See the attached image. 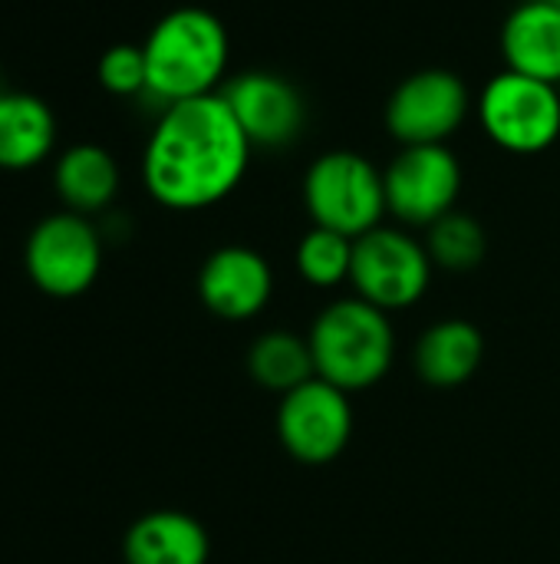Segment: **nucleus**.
I'll use <instances>...</instances> for the list:
<instances>
[{
  "label": "nucleus",
  "mask_w": 560,
  "mask_h": 564,
  "mask_svg": "<svg viewBox=\"0 0 560 564\" xmlns=\"http://www.w3.org/2000/svg\"><path fill=\"white\" fill-rule=\"evenodd\" d=\"M251 152L221 93L185 99L158 112L142 149V185L162 208L201 212L244 182Z\"/></svg>",
  "instance_id": "f257e3e1"
},
{
  "label": "nucleus",
  "mask_w": 560,
  "mask_h": 564,
  "mask_svg": "<svg viewBox=\"0 0 560 564\" xmlns=\"http://www.w3.org/2000/svg\"><path fill=\"white\" fill-rule=\"evenodd\" d=\"M145 66L149 89L142 99H152L155 109H168L185 99L221 93L231 40L224 23L205 7L168 10L145 36Z\"/></svg>",
  "instance_id": "f03ea898"
},
{
  "label": "nucleus",
  "mask_w": 560,
  "mask_h": 564,
  "mask_svg": "<svg viewBox=\"0 0 560 564\" xmlns=\"http://www.w3.org/2000/svg\"><path fill=\"white\" fill-rule=\"evenodd\" d=\"M310 350L317 377L356 393L380 383L396 354L389 314L363 297H343L327 304L310 327Z\"/></svg>",
  "instance_id": "7ed1b4c3"
},
{
  "label": "nucleus",
  "mask_w": 560,
  "mask_h": 564,
  "mask_svg": "<svg viewBox=\"0 0 560 564\" xmlns=\"http://www.w3.org/2000/svg\"><path fill=\"white\" fill-rule=\"evenodd\" d=\"M304 205L314 225L353 241L380 228L389 215L383 172L353 149H333L310 162L304 175Z\"/></svg>",
  "instance_id": "20e7f679"
},
{
  "label": "nucleus",
  "mask_w": 560,
  "mask_h": 564,
  "mask_svg": "<svg viewBox=\"0 0 560 564\" xmlns=\"http://www.w3.org/2000/svg\"><path fill=\"white\" fill-rule=\"evenodd\" d=\"M479 122L498 149L538 155L560 139V86L502 69L479 93Z\"/></svg>",
  "instance_id": "39448f33"
},
{
  "label": "nucleus",
  "mask_w": 560,
  "mask_h": 564,
  "mask_svg": "<svg viewBox=\"0 0 560 564\" xmlns=\"http://www.w3.org/2000/svg\"><path fill=\"white\" fill-rule=\"evenodd\" d=\"M102 228L92 225V218L63 208L33 225L23 248V264L33 288L69 301L96 284L102 271Z\"/></svg>",
  "instance_id": "423d86ee"
},
{
  "label": "nucleus",
  "mask_w": 560,
  "mask_h": 564,
  "mask_svg": "<svg viewBox=\"0 0 560 564\" xmlns=\"http://www.w3.org/2000/svg\"><path fill=\"white\" fill-rule=\"evenodd\" d=\"M432 268L426 241L413 238L406 228L380 225L353 241L350 281L356 297L389 314L413 307L429 291Z\"/></svg>",
  "instance_id": "0eeeda50"
},
{
  "label": "nucleus",
  "mask_w": 560,
  "mask_h": 564,
  "mask_svg": "<svg viewBox=\"0 0 560 564\" xmlns=\"http://www.w3.org/2000/svg\"><path fill=\"white\" fill-rule=\"evenodd\" d=\"M472 93L452 69H419L386 99V132L399 145H446L469 119Z\"/></svg>",
  "instance_id": "6e6552de"
},
{
  "label": "nucleus",
  "mask_w": 560,
  "mask_h": 564,
  "mask_svg": "<svg viewBox=\"0 0 560 564\" xmlns=\"http://www.w3.org/2000/svg\"><path fill=\"white\" fill-rule=\"evenodd\" d=\"M462 182V162L449 145H403L383 169L386 208L406 228H429L455 212Z\"/></svg>",
  "instance_id": "1a4fd4ad"
},
{
  "label": "nucleus",
  "mask_w": 560,
  "mask_h": 564,
  "mask_svg": "<svg viewBox=\"0 0 560 564\" xmlns=\"http://www.w3.org/2000/svg\"><path fill=\"white\" fill-rule=\"evenodd\" d=\"M277 436L304 466L333 463L353 436L350 393L320 377L290 390L277 410Z\"/></svg>",
  "instance_id": "9d476101"
},
{
  "label": "nucleus",
  "mask_w": 560,
  "mask_h": 564,
  "mask_svg": "<svg viewBox=\"0 0 560 564\" xmlns=\"http://www.w3.org/2000/svg\"><path fill=\"white\" fill-rule=\"evenodd\" d=\"M221 96L241 122L251 145L284 149L300 139L307 122V102L300 89L271 69H244L221 86Z\"/></svg>",
  "instance_id": "9b49d317"
},
{
  "label": "nucleus",
  "mask_w": 560,
  "mask_h": 564,
  "mask_svg": "<svg viewBox=\"0 0 560 564\" xmlns=\"http://www.w3.org/2000/svg\"><path fill=\"white\" fill-rule=\"evenodd\" d=\"M274 294V271L267 258L244 245L218 248L198 271V297L221 321L257 317Z\"/></svg>",
  "instance_id": "f8f14e48"
},
{
  "label": "nucleus",
  "mask_w": 560,
  "mask_h": 564,
  "mask_svg": "<svg viewBox=\"0 0 560 564\" xmlns=\"http://www.w3.org/2000/svg\"><path fill=\"white\" fill-rule=\"evenodd\" d=\"M505 69L560 86V3L525 0L502 26Z\"/></svg>",
  "instance_id": "ddd939ff"
},
{
  "label": "nucleus",
  "mask_w": 560,
  "mask_h": 564,
  "mask_svg": "<svg viewBox=\"0 0 560 564\" xmlns=\"http://www.w3.org/2000/svg\"><path fill=\"white\" fill-rule=\"evenodd\" d=\"M122 555L125 564H208L211 542L195 516L158 509L129 525Z\"/></svg>",
  "instance_id": "4468645a"
},
{
  "label": "nucleus",
  "mask_w": 560,
  "mask_h": 564,
  "mask_svg": "<svg viewBox=\"0 0 560 564\" xmlns=\"http://www.w3.org/2000/svg\"><path fill=\"white\" fill-rule=\"evenodd\" d=\"M119 185H122V172H119L116 155L96 142H76L63 149L53 165L56 198L63 202L66 212H76L86 218L102 215L116 202Z\"/></svg>",
  "instance_id": "2eb2a0df"
},
{
  "label": "nucleus",
  "mask_w": 560,
  "mask_h": 564,
  "mask_svg": "<svg viewBox=\"0 0 560 564\" xmlns=\"http://www.w3.org/2000/svg\"><path fill=\"white\" fill-rule=\"evenodd\" d=\"M56 116L53 109L23 89H0V169L26 172L53 155Z\"/></svg>",
  "instance_id": "dca6fc26"
},
{
  "label": "nucleus",
  "mask_w": 560,
  "mask_h": 564,
  "mask_svg": "<svg viewBox=\"0 0 560 564\" xmlns=\"http://www.w3.org/2000/svg\"><path fill=\"white\" fill-rule=\"evenodd\" d=\"M485 357V337L472 321L449 317L432 324L416 344V373L439 390L462 387L475 377Z\"/></svg>",
  "instance_id": "f3484780"
},
{
  "label": "nucleus",
  "mask_w": 560,
  "mask_h": 564,
  "mask_svg": "<svg viewBox=\"0 0 560 564\" xmlns=\"http://www.w3.org/2000/svg\"><path fill=\"white\" fill-rule=\"evenodd\" d=\"M248 370L257 387L287 397L290 390L310 383L317 377L314 350L307 337H294L287 330L261 334L248 350Z\"/></svg>",
  "instance_id": "a211bd4d"
},
{
  "label": "nucleus",
  "mask_w": 560,
  "mask_h": 564,
  "mask_svg": "<svg viewBox=\"0 0 560 564\" xmlns=\"http://www.w3.org/2000/svg\"><path fill=\"white\" fill-rule=\"evenodd\" d=\"M485 248H488L485 228L459 208L426 228V251L436 268H446L455 274L472 271L482 264Z\"/></svg>",
  "instance_id": "6ab92c4d"
},
{
  "label": "nucleus",
  "mask_w": 560,
  "mask_h": 564,
  "mask_svg": "<svg viewBox=\"0 0 560 564\" xmlns=\"http://www.w3.org/2000/svg\"><path fill=\"white\" fill-rule=\"evenodd\" d=\"M350 268H353V238L320 228L314 225L300 245H297V271L307 284L314 288H340L343 281H350Z\"/></svg>",
  "instance_id": "aec40b11"
},
{
  "label": "nucleus",
  "mask_w": 560,
  "mask_h": 564,
  "mask_svg": "<svg viewBox=\"0 0 560 564\" xmlns=\"http://www.w3.org/2000/svg\"><path fill=\"white\" fill-rule=\"evenodd\" d=\"M96 76L106 93L112 96H145L149 89V66H145V50L135 43H116L99 56Z\"/></svg>",
  "instance_id": "412c9836"
},
{
  "label": "nucleus",
  "mask_w": 560,
  "mask_h": 564,
  "mask_svg": "<svg viewBox=\"0 0 560 564\" xmlns=\"http://www.w3.org/2000/svg\"><path fill=\"white\" fill-rule=\"evenodd\" d=\"M554 3H560V0H554Z\"/></svg>",
  "instance_id": "4be33fe9"
}]
</instances>
